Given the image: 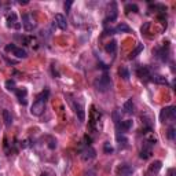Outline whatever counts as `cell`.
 <instances>
[{
	"label": "cell",
	"mask_w": 176,
	"mask_h": 176,
	"mask_svg": "<svg viewBox=\"0 0 176 176\" xmlns=\"http://www.w3.org/2000/svg\"><path fill=\"white\" fill-rule=\"evenodd\" d=\"M114 33H116V30L112 29V28H110V29H105V36H109V34H114Z\"/></svg>",
	"instance_id": "cell-29"
},
{
	"label": "cell",
	"mask_w": 176,
	"mask_h": 176,
	"mask_svg": "<svg viewBox=\"0 0 176 176\" xmlns=\"http://www.w3.org/2000/svg\"><path fill=\"white\" fill-rule=\"evenodd\" d=\"M176 118V108L175 106H168L164 108L160 113V120L161 123H173Z\"/></svg>",
	"instance_id": "cell-2"
},
{
	"label": "cell",
	"mask_w": 176,
	"mask_h": 176,
	"mask_svg": "<svg viewBox=\"0 0 176 176\" xmlns=\"http://www.w3.org/2000/svg\"><path fill=\"white\" fill-rule=\"evenodd\" d=\"M125 10L127 13H138L139 11V7H138L136 4H133V3H128V4H125Z\"/></svg>",
	"instance_id": "cell-25"
},
{
	"label": "cell",
	"mask_w": 176,
	"mask_h": 176,
	"mask_svg": "<svg viewBox=\"0 0 176 176\" xmlns=\"http://www.w3.org/2000/svg\"><path fill=\"white\" fill-rule=\"evenodd\" d=\"M15 94H17V96H18L19 102L22 103V105H26V99H25V96H26V94H28L26 88H19V89H17Z\"/></svg>",
	"instance_id": "cell-14"
},
{
	"label": "cell",
	"mask_w": 176,
	"mask_h": 176,
	"mask_svg": "<svg viewBox=\"0 0 176 176\" xmlns=\"http://www.w3.org/2000/svg\"><path fill=\"white\" fill-rule=\"evenodd\" d=\"M55 23H57L61 30L68 29V21L65 18V15H62V14H55Z\"/></svg>",
	"instance_id": "cell-8"
},
{
	"label": "cell",
	"mask_w": 176,
	"mask_h": 176,
	"mask_svg": "<svg viewBox=\"0 0 176 176\" xmlns=\"http://www.w3.org/2000/svg\"><path fill=\"white\" fill-rule=\"evenodd\" d=\"M95 157H96L95 149H92V147H89V146L81 151V160L84 161V163H89V161H92Z\"/></svg>",
	"instance_id": "cell-5"
},
{
	"label": "cell",
	"mask_w": 176,
	"mask_h": 176,
	"mask_svg": "<svg viewBox=\"0 0 176 176\" xmlns=\"http://www.w3.org/2000/svg\"><path fill=\"white\" fill-rule=\"evenodd\" d=\"M7 25L10 28H14V29H19L21 28V23L18 22V19H17V14L15 13H11L7 15Z\"/></svg>",
	"instance_id": "cell-7"
},
{
	"label": "cell",
	"mask_w": 176,
	"mask_h": 176,
	"mask_svg": "<svg viewBox=\"0 0 176 176\" xmlns=\"http://www.w3.org/2000/svg\"><path fill=\"white\" fill-rule=\"evenodd\" d=\"M117 18V8H116V4H113V10L110 11L109 17L105 19V23H109V22H113V21H116Z\"/></svg>",
	"instance_id": "cell-19"
},
{
	"label": "cell",
	"mask_w": 176,
	"mask_h": 176,
	"mask_svg": "<svg viewBox=\"0 0 176 176\" xmlns=\"http://www.w3.org/2000/svg\"><path fill=\"white\" fill-rule=\"evenodd\" d=\"M14 48H15V46H14V44H8V46H6V51H14Z\"/></svg>",
	"instance_id": "cell-31"
},
{
	"label": "cell",
	"mask_w": 176,
	"mask_h": 176,
	"mask_svg": "<svg viewBox=\"0 0 176 176\" xmlns=\"http://www.w3.org/2000/svg\"><path fill=\"white\" fill-rule=\"evenodd\" d=\"M94 85L99 92H106V91H109L110 87H112V80H110V77L108 74H102L101 77L95 80Z\"/></svg>",
	"instance_id": "cell-1"
},
{
	"label": "cell",
	"mask_w": 176,
	"mask_h": 176,
	"mask_svg": "<svg viewBox=\"0 0 176 176\" xmlns=\"http://www.w3.org/2000/svg\"><path fill=\"white\" fill-rule=\"evenodd\" d=\"M22 26L26 32H32L34 29V26H36V22L32 19V17H30L29 14H23L22 15Z\"/></svg>",
	"instance_id": "cell-4"
},
{
	"label": "cell",
	"mask_w": 176,
	"mask_h": 176,
	"mask_svg": "<svg viewBox=\"0 0 176 176\" xmlns=\"http://www.w3.org/2000/svg\"><path fill=\"white\" fill-rule=\"evenodd\" d=\"M74 112H76V114L78 116V120L80 121H84V118H85V112H84V108H83V105L81 103H74Z\"/></svg>",
	"instance_id": "cell-11"
},
{
	"label": "cell",
	"mask_w": 176,
	"mask_h": 176,
	"mask_svg": "<svg viewBox=\"0 0 176 176\" xmlns=\"http://www.w3.org/2000/svg\"><path fill=\"white\" fill-rule=\"evenodd\" d=\"M151 81H154L156 84H161V85H167V84H168L167 77H164V76H160V74L151 76Z\"/></svg>",
	"instance_id": "cell-16"
},
{
	"label": "cell",
	"mask_w": 176,
	"mask_h": 176,
	"mask_svg": "<svg viewBox=\"0 0 176 176\" xmlns=\"http://www.w3.org/2000/svg\"><path fill=\"white\" fill-rule=\"evenodd\" d=\"M13 55H14V57H17V58H19V59H23V58L28 57V53L23 50V48L15 47V48H14V51H13Z\"/></svg>",
	"instance_id": "cell-15"
},
{
	"label": "cell",
	"mask_w": 176,
	"mask_h": 176,
	"mask_svg": "<svg viewBox=\"0 0 176 176\" xmlns=\"http://www.w3.org/2000/svg\"><path fill=\"white\" fill-rule=\"evenodd\" d=\"M123 110L127 113V114H132L133 113V103H132V101H127L125 103H124Z\"/></svg>",
	"instance_id": "cell-21"
},
{
	"label": "cell",
	"mask_w": 176,
	"mask_h": 176,
	"mask_svg": "<svg viewBox=\"0 0 176 176\" xmlns=\"http://www.w3.org/2000/svg\"><path fill=\"white\" fill-rule=\"evenodd\" d=\"M156 54H157V57L160 58L163 62H165V61L168 59V53L165 51V48H163V50H160V48H158V50L156 51Z\"/></svg>",
	"instance_id": "cell-24"
},
{
	"label": "cell",
	"mask_w": 176,
	"mask_h": 176,
	"mask_svg": "<svg viewBox=\"0 0 176 176\" xmlns=\"http://www.w3.org/2000/svg\"><path fill=\"white\" fill-rule=\"evenodd\" d=\"M87 176H95V172L94 171H89L88 173H87Z\"/></svg>",
	"instance_id": "cell-34"
},
{
	"label": "cell",
	"mask_w": 176,
	"mask_h": 176,
	"mask_svg": "<svg viewBox=\"0 0 176 176\" xmlns=\"http://www.w3.org/2000/svg\"><path fill=\"white\" fill-rule=\"evenodd\" d=\"M149 26H150V23H149V22L144 23V26H142V33H146V30L149 29Z\"/></svg>",
	"instance_id": "cell-32"
},
{
	"label": "cell",
	"mask_w": 176,
	"mask_h": 176,
	"mask_svg": "<svg viewBox=\"0 0 176 176\" xmlns=\"http://www.w3.org/2000/svg\"><path fill=\"white\" fill-rule=\"evenodd\" d=\"M40 176H47V175H46V173H41V175H40Z\"/></svg>",
	"instance_id": "cell-35"
},
{
	"label": "cell",
	"mask_w": 176,
	"mask_h": 176,
	"mask_svg": "<svg viewBox=\"0 0 176 176\" xmlns=\"http://www.w3.org/2000/svg\"><path fill=\"white\" fill-rule=\"evenodd\" d=\"M0 6H2V3H0Z\"/></svg>",
	"instance_id": "cell-36"
},
{
	"label": "cell",
	"mask_w": 176,
	"mask_h": 176,
	"mask_svg": "<svg viewBox=\"0 0 176 176\" xmlns=\"http://www.w3.org/2000/svg\"><path fill=\"white\" fill-rule=\"evenodd\" d=\"M138 76L140 77V80H144V81H147L149 80V77H151V74H150V69L147 68V66H142L138 70Z\"/></svg>",
	"instance_id": "cell-9"
},
{
	"label": "cell",
	"mask_w": 176,
	"mask_h": 176,
	"mask_svg": "<svg viewBox=\"0 0 176 176\" xmlns=\"http://www.w3.org/2000/svg\"><path fill=\"white\" fill-rule=\"evenodd\" d=\"M6 88L8 89V91H17V88H15V81H14V80H7V81H6Z\"/></svg>",
	"instance_id": "cell-26"
},
{
	"label": "cell",
	"mask_w": 176,
	"mask_h": 176,
	"mask_svg": "<svg viewBox=\"0 0 176 176\" xmlns=\"http://www.w3.org/2000/svg\"><path fill=\"white\" fill-rule=\"evenodd\" d=\"M44 109H46V101L39 98L36 102H33L32 108H30V114L34 117H39L44 113Z\"/></svg>",
	"instance_id": "cell-3"
},
{
	"label": "cell",
	"mask_w": 176,
	"mask_h": 176,
	"mask_svg": "<svg viewBox=\"0 0 176 176\" xmlns=\"http://www.w3.org/2000/svg\"><path fill=\"white\" fill-rule=\"evenodd\" d=\"M132 125H133L132 120H124V121H121V124H120V128H121L123 132H127V131H129L132 128Z\"/></svg>",
	"instance_id": "cell-18"
},
{
	"label": "cell",
	"mask_w": 176,
	"mask_h": 176,
	"mask_svg": "<svg viewBox=\"0 0 176 176\" xmlns=\"http://www.w3.org/2000/svg\"><path fill=\"white\" fill-rule=\"evenodd\" d=\"M2 116H3V121H4V125H6V127H11V124H13V117H11V114H10L8 110H6V109L3 110Z\"/></svg>",
	"instance_id": "cell-13"
},
{
	"label": "cell",
	"mask_w": 176,
	"mask_h": 176,
	"mask_svg": "<svg viewBox=\"0 0 176 176\" xmlns=\"http://www.w3.org/2000/svg\"><path fill=\"white\" fill-rule=\"evenodd\" d=\"M161 168H163V163H161L160 160H157V161H154V163L150 165L149 171H150V173H157V172L161 169Z\"/></svg>",
	"instance_id": "cell-17"
},
{
	"label": "cell",
	"mask_w": 176,
	"mask_h": 176,
	"mask_svg": "<svg viewBox=\"0 0 176 176\" xmlns=\"http://www.w3.org/2000/svg\"><path fill=\"white\" fill-rule=\"evenodd\" d=\"M168 176H176V169L175 168H169V169H168Z\"/></svg>",
	"instance_id": "cell-30"
},
{
	"label": "cell",
	"mask_w": 176,
	"mask_h": 176,
	"mask_svg": "<svg viewBox=\"0 0 176 176\" xmlns=\"http://www.w3.org/2000/svg\"><path fill=\"white\" fill-rule=\"evenodd\" d=\"M153 146L154 144H151L150 142H144V144H143V149H142V151H140V158L142 160H147V158H150L151 157V150H153Z\"/></svg>",
	"instance_id": "cell-6"
},
{
	"label": "cell",
	"mask_w": 176,
	"mask_h": 176,
	"mask_svg": "<svg viewBox=\"0 0 176 176\" xmlns=\"http://www.w3.org/2000/svg\"><path fill=\"white\" fill-rule=\"evenodd\" d=\"M143 48H144V46H143L142 43H139V44H138L135 50H133L132 53H131V55H129V59H133V58H136L138 55H139V54H140V53H142V51H143Z\"/></svg>",
	"instance_id": "cell-20"
},
{
	"label": "cell",
	"mask_w": 176,
	"mask_h": 176,
	"mask_svg": "<svg viewBox=\"0 0 176 176\" xmlns=\"http://www.w3.org/2000/svg\"><path fill=\"white\" fill-rule=\"evenodd\" d=\"M72 3H73V2H68V3H65V10H66V11H69V8H70Z\"/></svg>",
	"instance_id": "cell-33"
},
{
	"label": "cell",
	"mask_w": 176,
	"mask_h": 176,
	"mask_svg": "<svg viewBox=\"0 0 176 176\" xmlns=\"http://www.w3.org/2000/svg\"><path fill=\"white\" fill-rule=\"evenodd\" d=\"M113 150H114V149H113V146H112V144H110L109 142H106L105 144H103V151H105L106 154H112Z\"/></svg>",
	"instance_id": "cell-27"
},
{
	"label": "cell",
	"mask_w": 176,
	"mask_h": 176,
	"mask_svg": "<svg viewBox=\"0 0 176 176\" xmlns=\"http://www.w3.org/2000/svg\"><path fill=\"white\" fill-rule=\"evenodd\" d=\"M116 33H131L132 32V29L127 25L125 22H121V23H118V25L116 26Z\"/></svg>",
	"instance_id": "cell-12"
},
{
	"label": "cell",
	"mask_w": 176,
	"mask_h": 176,
	"mask_svg": "<svg viewBox=\"0 0 176 176\" xmlns=\"http://www.w3.org/2000/svg\"><path fill=\"white\" fill-rule=\"evenodd\" d=\"M168 138H169L171 140L175 139V128H173V127H171V128L168 129Z\"/></svg>",
	"instance_id": "cell-28"
},
{
	"label": "cell",
	"mask_w": 176,
	"mask_h": 176,
	"mask_svg": "<svg viewBox=\"0 0 176 176\" xmlns=\"http://www.w3.org/2000/svg\"><path fill=\"white\" fill-rule=\"evenodd\" d=\"M118 73H120V76L124 78V80H128V78L131 77V73H129V70H128V68L127 66H121L118 69Z\"/></svg>",
	"instance_id": "cell-22"
},
{
	"label": "cell",
	"mask_w": 176,
	"mask_h": 176,
	"mask_svg": "<svg viewBox=\"0 0 176 176\" xmlns=\"http://www.w3.org/2000/svg\"><path fill=\"white\" fill-rule=\"evenodd\" d=\"M133 173V168L129 165H121L118 168V176H131Z\"/></svg>",
	"instance_id": "cell-10"
},
{
	"label": "cell",
	"mask_w": 176,
	"mask_h": 176,
	"mask_svg": "<svg viewBox=\"0 0 176 176\" xmlns=\"http://www.w3.org/2000/svg\"><path fill=\"white\" fill-rule=\"evenodd\" d=\"M105 50H106V53H109V54H114L117 50V43L116 41H110V43L106 44Z\"/></svg>",
	"instance_id": "cell-23"
}]
</instances>
